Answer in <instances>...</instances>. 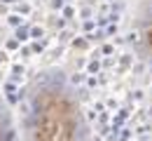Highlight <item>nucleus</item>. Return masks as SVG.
<instances>
[{
	"instance_id": "f257e3e1",
	"label": "nucleus",
	"mask_w": 152,
	"mask_h": 141,
	"mask_svg": "<svg viewBox=\"0 0 152 141\" xmlns=\"http://www.w3.org/2000/svg\"><path fill=\"white\" fill-rule=\"evenodd\" d=\"M31 141H80L73 101L58 92L42 94L31 122Z\"/></svg>"
}]
</instances>
